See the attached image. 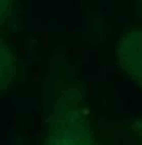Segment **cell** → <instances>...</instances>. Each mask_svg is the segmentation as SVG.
I'll return each mask as SVG.
<instances>
[{
    "instance_id": "cell-1",
    "label": "cell",
    "mask_w": 142,
    "mask_h": 145,
    "mask_svg": "<svg viewBox=\"0 0 142 145\" xmlns=\"http://www.w3.org/2000/svg\"><path fill=\"white\" fill-rule=\"evenodd\" d=\"M119 59L123 69L142 85V29H136L122 38Z\"/></svg>"
},
{
    "instance_id": "cell-2",
    "label": "cell",
    "mask_w": 142,
    "mask_h": 145,
    "mask_svg": "<svg viewBox=\"0 0 142 145\" xmlns=\"http://www.w3.org/2000/svg\"><path fill=\"white\" fill-rule=\"evenodd\" d=\"M46 145H92V141L83 127L73 125L56 131Z\"/></svg>"
}]
</instances>
